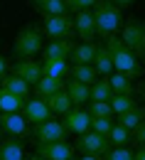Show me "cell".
Wrapping results in <instances>:
<instances>
[{
    "label": "cell",
    "instance_id": "836d02e7",
    "mask_svg": "<svg viewBox=\"0 0 145 160\" xmlns=\"http://www.w3.org/2000/svg\"><path fill=\"white\" fill-rule=\"evenodd\" d=\"M101 160H133V150H128V148H111Z\"/></svg>",
    "mask_w": 145,
    "mask_h": 160
},
{
    "label": "cell",
    "instance_id": "5b68a950",
    "mask_svg": "<svg viewBox=\"0 0 145 160\" xmlns=\"http://www.w3.org/2000/svg\"><path fill=\"white\" fill-rule=\"evenodd\" d=\"M111 148H113V145H111V140L106 138V136L94 133V131L81 133L79 140H76V145H74V150H79L81 155H96V158H104Z\"/></svg>",
    "mask_w": 145,
    "mask_h": 160
},
{
    "label": "cell",
    "instance_id": "30bf717a",
    "mask_svg": "<svg viewBox=\"0 0 145 160\" xmlns=\"http://www.w3.org/2000/svg\"><path fill=\"white\" fill-rule=\"evenodd\" d=\"M22 116H25V121H27V123H32V126H37V123H42V121L54 118V113L49 111L47 101H44V99H37V96H35V99H27V101H25Z\"/></svg>",
    "mask_w": 145,
    "mask_h": 160
},
{
    "label": "cell",
    "instance_id": "ab89813d",
    "mask_svg": "<svg viewBox=\"0 0 145 160\" xmlns=\"http://www.w3.org/2000/svg\"><path fill=\"white\" fill-rule=\"evenodd\" d=\"M79 160H101V158H96V155H81Z\"/></svg>",
    "mask_w": 145,
    "mask_h": 160
},
{
    "label": "cell",
    "instance_id": "44dd1931",
    "mask_svg": "<svg viewBox=\"0 0 145 160\" xmlns=\"http://www.w3.org/2000/svg\"><path fill=\"white\" fill-rule=\"evenodd\" d=\"M96 47H99V44H94V42H81V44H76V47L71 49V57H69V59L74 62V64H94Z\"/></svg>",
    "mask_w": 145,
    "mask_h": 160
},
{
    "label": "cell",
    "instance_id": "8992f818",
    "mask_svg": "<svg viewBox=\"0 0 145 160\" xmlns=\"http://www.w3.org/2000/svg\"><path fill=\"white\" fill-rule=\"evenodd\" d=\"M74 32V18L71 15H49L44 18V35L49 40H69Z\"/></svg>",
    "mask_w": 145,
    "mask_h": 160
},
{
    "label": "cell",
    "instance_id": "60d3db41",
    "mask_svg": "<svg viewBox=\"0 0 145 160\" xmlns=\"http://www.w3.org/2000/svg\"><path fill=\"white\" fill-rule=\"evenodd\" d=\"M0 140H2V128H0Z\"/></svg>",
    "mask_w": 145,
    "mask_h": 160
},
{
    "label": "cell",
    "instance_id": "9c48e42d",
    "mask_svg": "<svg viewBox=\"0 0 145 160\" xmlns=\"http://www.w3.org/2000/svg\"><path fill=\"white\" fill-rule=\"evenodd\" d=\"M62 126L66 128V133H76V136H81V133H86V131H91V116H89V111L74 106L71 111L64 113Z\"/></svg>",
    "mask_w": 145,
    "mask_h": 160
},
{
    "label": "cell",
    "instance_id": "ba28073f",
    "mask_svg": "<svg viewBox=\"0 0 145 160\" xmlns=\"http://www.w3.org/2000/svg\"><path fill=\"white\" fill-rule=\"evenodd\" d=\"M44 160H74V145L66 140H54V143H37L35 150Z\"/></svg>",
    "mask_w": 145,
    "mask_h": 160
},
{
    "label": "cell",
    "instance_id": "e0dca14e",
    "mask_svg": "<svg viewBox=\"0 0 145 160\" xmlns=\"http://www.w3.org/2000/svg\"><path fill=\"white\" fill-rule=\"evenodd\" d=\"M42 77L64 81L69 77V62L66 59H44L42 62Z\"/></svg>",
    "mask_w": 145,
    "mask_h": 160
},
{
    "label": "cell",
    "instance_id": "7a4b0ae2",
    "mask_svg": "<svg viewBox=\"0 0 145 160\" xmlns=\"http://www.w3.org/2000/svg\"><path fill=\"white\" fill-rule=\"evenodd\" d=\"M104 47L108 49V54H111V59H113V72H121V74L130 77V79H135V77H140V74H143V64L130 54V49L121 42L118 35L106 37V44H104Z\"/></svg>",
    "mask_w": 145,
    "mask_h": 160
},
{
    "label": "cell",
    "instance_id": "d6a6232c",
    "mask_svg": "<svg viewBox=\"0 0 145 160\" xmlns=\"http://www.w3.org/2000/svg\"><path fill=\"white\" fill-rule=\"evenodd\" d=\"M64 2L69 12H84V10H91L99 0H64Z\"/></svg>",
    "mask_w": 145,
    "mask_h": 160
},
{
    "label": "cell",
    "instance_id": "f546056e",
    "mask_svg": "<svg viewBox=\"0 0 145 160\" xmlns=\"http://www.w3.org/2000/svg\"><path fill=\"white\" fill-rule=\"evenodd\" d=\"M89 116L91 118H113V108L108 101H89Z\"/></svg>",
    "mask_w": 145,
    "mask_h": 160
},
{
    "label": "cell",
    "instance_id": "4dcf8cb0",
    "mask_svg": "<svg viewBox=\"0 0 145 160\" xmlns=\"http://www.w3.org/2000/svg\"><path fill=\"white\" fill-rule=\"evenodd\" d=\"M108 103H111L113 113H125V111H130V108H135V106H138V103L133 101V96H123V94H113Z\"/></svg>",
    "mask_w": 145,
    "mask_h": 160
},
{
    "label": "cell",
    "instance_id": "f35d334b",
    "mask_svg": "<svg viewBox=\"0 0 145 160\" xmlns=\"http://www.w3.org/2000/svg\"><path fill=\"white\" fill-rule=\"evenodd\" d=\"M25 160H44V158H40L37 153H32V155H25Z\"/></svg>",
    "mask_w": 145,
    "mask_h": 160
},
{
    "label": "cell",
    "instance_id": "f1b7e54d",
    "mask_svg": "<svg viewBox=\"0 0 145 160\" xmlns=\"http://www.w3.org/2000/svg\"><path fill=\"white\" fill-rule=\"evenodd\" d=\"M111 96H113V89L108 84V77L96 79L91 84V101H111Z\"/></svg>",
    "mask_w": 145,
    "mask_h": 160
},
{
    "label": "cell",
    "instance_id": "603a6c76",
    "mask_svg": "<svg viewBox=\"0 0 145 160\" xmlns=\"http://www.w3.org/2000/svg\"><path fill=\"white\" fill-rule=\"evenodd\" d=\"M91 67L96 69L99 77H111L113 74V59H111V54H108L106 47H96V57H94Z\"/></svg>",
    "mask_w": 145,
    "mask_h": 160
},
{
    "label": "cell",
    "instance_id": "484cf974",
    "mask_svg": "<svg viewBox=\"0 0 145 160\" xmlns=\"http://www.w3.org/2000/svg\"><path fill=\"white\" fill-rule=\"evenodd\" d=\"M108 84H111L113 94L133 96V79H130V77H125V74H121V72H113V74L108 77Z\"/></svg>",
    "mask_w": 145,
    "mask_h": 160
},
{
    "label": "cell",
    "instance_id": "ffe728a7",
    "mask_svg": "<svg viewBox=\"0 0 145 160\" xmlns=\"http://www.w3.org/2000/svg\"><path fill=\"white\" fill-rule=\"evenodd\" d=\"M25 101L27 99H20V96H15L0 86V113H22Z\"/></svg>",
    "mask_w": 145,
    "mask_h": 160
},
{
    "label": "cell",
    "instance_id": "8fae6325",
    "mask_svg": "<svg viewBox=\"0 0 145 160\" xmlns=\"http://www.w3.org/2000/svg\"><path fill=\"white\" fill-rule=\"evenodd\" d=\"M0 128L10 138H25L30 131V123L25 121L22 113H0Z\"/></svg>",
    "mask_w": 145,
    "mask_h": 160
},
{
    "label": "cell",
    "instance_id": "3957f363",
    "mask_svg": "<svg viewBox=\"0 0 145 160\" xmlns=\"http://www.w3.org/2000/svg\"><path fill=\"white\" fill-rule=\"evenodd\" d=\"M37 52H42V30L37 25H25L15 35L12 57L15 59H35Z\"/></svg>",
    "mask_w": 145,
    "mask_h": 160
},
{
    "label": "cell",
    "instance_id": "277c9868",
    "mask_svg": "<svg viewBox=\"0 0 145 160\" xmlns=\"http://www.w3.org/2000/svg\"><path fill=\"white\" fill-rule=\"evenodd\" d=\"M121 42L130 49V54L143 64L145 62V20L130 18L121 27Z\"/></svg>",
    "mask_w": 145,
    "mask_h": 160
},
{
    "label": "cell",
    "instance_id": "4fadbf2b",
    "mask_svg": "<svg viewBox=\"0 0 145 160\" xmlns=\"http://www.w3.org/2000/svg\"><path fill=\"white\" fill-rule=\"evenodd\" d=\"M74 32L81 42H91L96 37V22H94L91 10H84V12L74 15Z\"/></svg>",
    "mask_w": 145,
    "mask_h": 160
},
{
    "label": "cell",
    "instance_id": "6da1fadb",
    "mask_svg": "<svg viewBox=\"0 0 145 160\" xmlns=\"http://www.w3.org/2000/svg\"><path fill=\"white\" fill-rule=\"evenodd\" d=\"M91 15L96 22V35L99 37H111L123 27V10L113 2V0H99L91 8Z\"/></svg>",
    "mask_w": 145,
    "mask_h": 160
},
{
    "label": "cell",
    "instance_id": "7402d4cb",
    "mask_svg": "<svg viewBox=\"0 0 145 160\" xmlns=\"http://www.w3.org/2000/svg\"><path fill=\"white\" fill-rule=\"evenodd\" d=\"M69 79L81 81L86 86H91L94 81L99 79V74H96V69H94L91 64H74V67H69Z\"/></svg>",
    "mask_w": 145,
    "mask_h": 160
},
{
    "label": "cell",
    "instance_id": "5bb4252c",
    "mask_svg": "<svg viewBox=\"0 0 145 160\" xmlns=\"http://www.w3.org/2000/svg\"><path fill=\"white\" fill-rule=\"evenodd\" d=\"M64 91H66V96H69V101H71L74 106H81V103H89V101H91V86H86L81 81L66 79L64 81Z\"/></svg>",
    "mask_w": 145,
    "mask_h": 160
},
{
    "label": "cell",
    "instance_id": "d6986e66",
    "mask_svg": "<svg viewBox=\"0 0 145 160\" xmlns=\"http://www.w3.org/2000/svg\"><path fill=\"white\" fill-rule=\"evenodd\" d=\"M0 86L5 89V91H10V94H15V96H20V99H27L30 96V84H25L20 77H15V74H5L2 79H0Z\"/></svg>",
    "mask_w": 145,
    "mask_h": 160
},
{
    "label": "cell",
    "instance_id": "8d00e7d4",
    "mask_svg": "<svg viewBox=\"0 0 145 160\" xmlns=\"http://www.w3.org/2000/svg\"><path fill=\"white\" fill-rule=\"evenodd\" d=\"M113 2H116V5L121 8V10H125V8H130V5L135 2V0H113Z\"/></svg>",
    "mask_w": 145,
    "mask_h": 160
},
{
    "label": "cell",
    "instance_id": "52a82bcc",
    "mask_svg": "<svg viewBox=\"0 0 145 160\" xmlns=\"http://www.w3.org/2000/svg\"><path fill=\"white\" fill-rule=\"evenodd\" d=\"M32 136H35V143H54V140H66V128L62 126V121L57 118H49V121H42L35 126V131H32Z\"/></svg>",
    "mask_w": 145,
    "mask_h": 160
},
{
    "label": "cell",
    "instance_id": "7c38bea8",
    "mask_svg": "<svg viewBox=\"0 0 145 160\" xmlns=\"http://www.w3.org/2000/svg\"><path fill=\"white\" fill-rule=\"evenodd\" d=\"M12 74L20 77L25 84L35 86L37 81L42 79V62H35V59H17L12 64Z\"/></svg>",
    "mask_w": 145,
    "mask_h": 160
},
{
    "label": "cell",
    "instance_id": "9a60e30c",
    "mask_svg": "<svg viewBox=\"0 0 145 160\" xmlns=\"http://www.w3.org/2000/svg\"><path fill=\"white\" fill-rule=\"evenodd\" d=\"M44 49V59H69L71 57V49H74V42L69 40H52Z\"/></svg>",
    "mask_w": 145,
    "mask_h": 160
},
{
    "label": "cell",
    "instance_id": "cb8c5ba5",
    "mask_svg": "<svg viewBox=\"0 0 145 160\" xmlns=\"http://www.w3.org/2000/svg\"><path fill=\"white\" fill-rule=\"evenodd\" d=\"M62 89H64V81L62 79L42 77V79L35 84V96H37V99H47V96H52V94H57V91H62Z\"/></svg>",
    "mask_w": 145,
    "mask_h": 160
},
{
    "label": "cell",
    "instance_id": "74e56055",
    "mask_svg": "<svg viewBox=\"0 0 145 160\" xmlns=\"http://www.w3.org/2000/svg\"><path fill=\"white\" fill-rule=\"evenodd\" d=\"M133 160H145V145L138 148V153H133Z\"/></svg>",
    "mask_w": 145,
    "mask_h": 160
},
{
    "label": "cell",
    "instance_id": "d4e9b609",
    "mask_svg": "<svg viewBox=\"0 0 145 160\" xmlns=\"http://www.w3.org/2000/svg\"><path fill=\"white\" fill-rule=\"evenodd\" d=\"M47 106H49V111H52V113H66V111H71V108H74V103H71V101H69V96H66V91H57V94H52V96H47Z\"/></svg>",
    "mask_w": 145,
    "mask_h": 160
},
{
    "label": "cell",
    "instance_id": "2e32d148",
    "mask_svg": "<svg viewBox=\"0 0 145 160\" xmlns=\"http://www.w3.org/2000/svg\"><path fill=\"white\" fill-rule=\"evenodd\" d=\"M0 160H25V145L17 138L0 140Z\"/></svg>",
    "mask_w": 145,
    "mask_h": 160
},
{
    "label": "cell",
    "instance_id": "ac0fdd59",
    "mask_svg": "<svg viewBox=\"0 0 145 160\" xmlns=\"http://www.w3.org/2000/svg\"><path fill=\"white\" fill-rule=\"evenodd\" d=\"M30 5L37 12H42L44 18H49V15H69L64 0H30Z\"/></svg>",
    "mask_w": 145,
    "mask_h": 160
},
{
    "label": "cell",
    "instance_id": "d590c367",
    "mask_svg": "<svg viewBox=\"0 0 145 160\" xmlns=\"http://www.w3.org/2000/svg\"><path fill=\"white\" fill-rule=\"evenodd\" d=\"M5 74H7V59H5V57H0V79H2Z\"/></svg>",
    "mask_w": 145,
    "mask_h": 160
},
{
    "label": "cell",
    "instance_id": "e575fe53",
    "mask_svg": "<svg viewBox=\"0 0 145 160\" xmlns=\"http://www.w3.org/2000/svg\"><path fill=\"white\" fill-rule=\"evenodd\" d=\"M130 133H133V140H135V143L143 148V145H145V121H140V123H138V126H135Z\"/></svg>",
    "mask_w": 145,
    "mask_h": 160
},
{
    "label": "cell",
    "instance_id": "1f68e13d",
    "mask_svg": "<svg viewBox=\"0 0 145 160\" xmlns=\"http://www.w3.org/2000/svg\"><path fill=\"white\" fill-rule=\"evenodd\" d=\"M111 128H113V121L111 118H91V131L99 133V136H106V138H108Z\"/></svg>",
    "mask_w": 145,
    "mask_h": 160
},
{
    "label": "cell",
    "instance_id": "83f0119b",
    "mask_svg": "<svg viewBox=\"0 0 145 160\" xmlns=\"http://www.w3.org/2000/svg\"><path fill=\"white\" fill-rule=\"evenodd\" d=\"M108 140H111L113 148H128V143L133 140V133H130L128 128H123V126L113 123V128H111V133H108Z\"/></svg>",
    "mask_w": 145,
    "mask_h": 160
},
{
    "label": "cell",
    "instance_id": "4316f807",
    "mask_svg": "<svg viewBox=\"0 0 145 160\" xmlns=\"http://www.w3.org/2000/svg\"><path fill=\"white\" fill-rule=\"evenodd\" d=\"M140 121H145V106H135V108H130L125 113H118V126H123L128 131H133Z\"/></svg>",
    "mask_w": 145,
    "mask_h": 160
}]
</instances>
